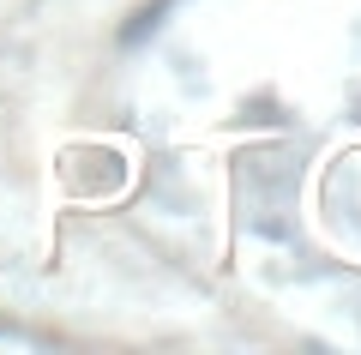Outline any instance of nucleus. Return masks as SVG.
I'll use <instances>...</instances> for the list:
<instances>
[{
	"instance_id": "f257e3e1",
	"label": "nucleus",
	"mask_w": 361,
	"mask_h": 355,
	"mask_svg": "<svg viewBox=\"0 0 361 355\" xmlns=\"http://www.w3.org/2000/svg\"><path fill=\"white\" fill-rule=\"evenodd\" d=\"M163 13H169V0H151V6H145V13L133 18L127 30H121V42H145V37H151V30H157V18H163Z\"/></svg>"
}]
</instances>
